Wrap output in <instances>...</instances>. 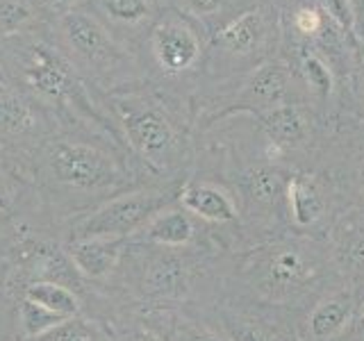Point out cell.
<instances>
[{
    "mask_svg": "<svg viewBox=\"0 0 364 341\" xmlns=\"http://www.w3.org/2000/svg\"><path fill=\"white\" fill-rule=\"evenodd\" d=\"M0 50L9 77L21 87L23 94H30L43 105L75 107L80 114L100 119L73 62L55 41L28 30L3 39Z\"/></svg>",
    "mask_w": 364,
    "mask_h": 341,
    "instance_id": "cell-1",
    "label": "cell"
},
{
    "mask_svg": "<svg viewBox=\"0 0 364 341\" xmlns=\"http://www.w3.org/2000/svg\"><path fill=\"white\" fill-rule=\"evenodd\" d=\"M326 269L328 261L316 244L284 239L250 250L244 257L242 276L259 298L287 305L318 289Z\"/></svg>",
    "mask_w": 364,
    "mask_h": 341,
    "instance_id": "cell-2",
    "label": "cell"
},
{
    "mask_svg": "<svg viewBox=\"0 0 364 341\" xmlns=\"http://www.w3.org/2000/svg\"><path fill=\"white\" fill-rule=\"evenodd\" d=\"M117 112L130 148L148 166L166 170L180 153V139L166 114L157 102L146 98H119Z\"/></svg>",
    "mask_w": 364,
    "mask_h": 341,
    "instance_id": "cell-3",
    "label": "cell"
},
{
    "mask_svg": "<svg viewBox=\"0 0 364 341\" xmlns=\"http://www.w3.org/2000/svg\"><path fill=\"white\" fill-rule=\"evenodd\" d=\"M55 43L73 62L75 68H94L96 73H107L117 68L125 53L119 48L109 30L82 9L60 11L55 18Z\"/></svg>",
    "mask_w": 364,
    "mask_h": 341,
    "instance_id": "cell-4",
    "label": "cell"
},
{
    "mask_svg": "<svg viewBox=\"0 0 364 341\" xmlns=\"http://www.w3.org/2000/svg\"><path fill=\"white\" fill-rule=\"evenodd\" d=\"M176 189L166 191H134L125 196L112 198L107 205L85 219L75 227V239H125L134 232L144 230L155 216L168 207L178 198Z\"/></svg>",
    "mask_w": 364,
    "mask_h": 341,
    "instance_id": "cell-5",
    "label": "cell"
},
{
    "mask_svg": "<svg viewBox=\"0 0 364 341\" xmlns=\"http://www.w3.org/2000/svg\"><path fill=\"white\" fill-rule=\"evenodd\" d=\"M46 159L50 175L71 189L98 191L121 182L119 164L98 146L85 141H57Z\"/></svg>",
    "mask_w": 364,
    "mask_h": 341,
    "instance_id": "cell-6",
    "label": "cell"
},
{
    "mask_svg": "<svg viewBox=\"0 0 364 341\" xmlns=\"http://www.w3.org/2000/svg\"><path fill=\"white\" fill-rule=\"evenodd\" d=\"M151 53L162 71L176 75L196 64L200 41L182 18L166 16L151 30Z\"/></svg>",
    "mask_w": 364,
    "mask_h": 341,
    "instance_id": "cell-7",
    "label": "cell"
},
{
    "mask_svg": "<svg viewBox=\"0 0 364 341\" xmlns=\"http://www.w3.org/2000/svg\"><path fill=\"white\" fill-rule=\"evenodd\" d=\"M141 289L151 298H185L189 293V269L178 255L162 250L146 261Z\"/></svg>",
    "mask_w": 364,
    "mask_h": 341,
    "instance_id": "cell-8",
    "label": "cell"
},
{
    "mask_svg": "<svg viewBox=\"0 0 364 341\" xmlns=\"http://www.w3.org/2000/svg\"><path fill=\"white\" fill-rule=\"evenodd\" d=\"M358 298L353 291H337L328 298L314 305V310L307 316V339L312 341H330L339 337L353 323V316L358 310Z\"/></svg>",
    "mask_w": 364,
    "mask_h": 341,
    "instance_id": "cell-9",
    "label": "cell"
},
{
    "mask_svg": "<svg viewBox=\"0 0 364 341\" xmlns=\"http://www.w3.org/2000/svg\"><path fill=\"white\" fill-rule=\"evenodd\" d=\"M289 94V73L282 64H264L259 66L255 75L248 80L242 94V105L257 114L284 105Z\"/></svg>",
    "mask_w": 364,
    "mask_h": 341,
    "instance_id": "cell-10",
    "label": "cell"
},
{
    "mask_svg": "<svg viewBox=\"0 0 364 341\" xmlns=\"http://www.w3.org/2000/svg\"><path fill=\"white\" fill-rule=\"evenodd\" d=\"M125 239H75L68 246V257L80 276L102 278L117 266Z\"/></svg>",
    "mask_w": 364,
    "mask_h": 341,
    "instance_id": "cell-11",
    "label": "cell"
},
{
    "mask_svg": "<svg viewBox=\"0 0 364 341\" xmlns=\"http://www.w3.org/2000/svg\"><path fill=\"white\" fill-rule=\"evenodd\" d=\"M333 264L348 280H364V221L341 219L333 234Z\"/></svg>",
    "mask_w": 364,
    "mask_h": 341,
    "instance_id": "cell-12",
    "label": "cell"
},
{
    "mask_svg": "<svg viewBox=\"0 0 364 341\" xmlns=\"http://www.w3.org/2000/svg\"><path fill=\"white\" fill-rule=\"evenodd\" d=\"M182 210L212 223H230L237 219V205L228 193L214 185H187L178 193Z\"/></svg>",
    "mask_w": 364,
    "mask_h": 341,
    "instance_id": "cell-13",
    "label": "cell"
},
{
    "mask_svg": "<svg viewBox=\"0 0 364 341\" xmlns=\"http://www.w3.org/2000/svg\"><path fill=\"white\" fill-rule=\"evenodd\" d=\"M39 130V112L14 85L0 80V134L30 136Z\"/></svg>",
    "mask_w": 364,
    "mask_h": 341,
    "instance_id": "cell-14",
    "label": "cell"
},
{
    "mask_svg": "<svg viewBox=\"0 0 364 341\" xmlns=\"http://www.w3.org/2000/svg\"><path fill=\"white\" fill-rule=\"evenodd\" d=\"M228 341H296L291 330L264 314L235 312L223 316Z\"/></svg>",
    "mask_w": 364,
    "mask_h": 341,
    "instance_id": "cell-15",
    "label": "cell"
},
{
    "mask_svg": "<svg viewBox=\"0 0 364 341\" xmlns=\"http://www.w3.org/2000/svg\"><path fill=\"white\" fill-rule=\"evenodd\" d=\"M287 187L289 180L284 178L282 170L273 166H253L242 178V189L246 198L257 207L267 210H278L287 200Z\"/></svg>",
    "mask_w": 364,
    "mask_h": 341,
    "instance_id": "cell-16",
    "label": "cell"
},
{
    "mask_svg": "<svg viewBox=\"0 0 364 341\" xmlns=\"http://www.w3.org/2000/svg\"><path fill=\"white\" fill-rule=\"evenodd\" d=\"M287 210L299 227H312L323 219L326 200L312 175H296L287 187Z\"/></svg>",
    "mask_w": 364,
    "mask_h": 341,
    "instance_id": "cell-17",
    "label": "cell"
},
{
    "mask_svg": "<svg viewBox=\"0 0 364 341\" xmlns=\"http://www.w3.org/2000/svg\"><path fill=\"white\" fill-rule=\"evenodd\" d=\"M264 37V23H262L259 11L250 9L246 14L237 16L228 26H223L219 32L214 34L212 43L228 53H239L246 55L257 48V43Z\"/></svg>",
    "mask_w": 364,
    "mask_h": 341,
    "instance_id": "cell-18",
    "label": "cell"
},
{
    "mask_svg": "<svg viewBox=\"0 0 364 341\" xmlns=\"http://www.w3.org/2000/svg\"><path fill=\"white\" fill-rule=\"evenodd\" d=\"M262 128L267 130L269 139L278 146H289V144H299L305 139L307 134V121L301 114V109L296 105H278L273 109H267L257 114Z\"/></svg>",
    "mask_w": 364,
    "mask_h": 341,
    "instance_id": "cell-19",
    "label": "cell"
},
{
    "mask_svg": "<svg viewBox=\"0 0 364 341\" xmlns=\"http://www.w3.org/2000/svg\"><path fill=\"white\" fill-rule=\"evenodd\" d=\"M141 232L146 242L157 244L162 248H176L191 242L193 225L182 210H162Z\"/></svg>",
    "mask_w": 364,
    "mask_h": 341,
    "instance_id": "cell-20",
    "label": "cell"
},
{
    "mask_svg": "<svg viewBox=\"0 0 364 341\" xmlns=\"http://www.w3.org/2000/svg\"><path fill=\"white\" fill-rule=\"evenodd\" d=\"M23 301L41 307V310L50 312L53 316L62 318V321H68V318L77 316L80 312L77 296L68 287H64V284L48 282V280H39L30 284L26 289V296H23Z\"/></svg>",
    "mask_w": 364,
    "mask_h": 341,
    "instance_id": "cell-21",
    "label": "cell"
},
{
    "mask_svg": "<svg viewBox=\"0 0 364 341\" xmlns=\"http://www.w3.org/2000/svg\"><path fill=\"white\" fill-rule=\"evenodd\" d=\"M37 18L26 0H0V37H14L28 32V26Z\"/></svg>",
    "mask_w": 364,
    "mask_h": 341,
    "instance_id": "cell-22",
    "label": "cell"
},
{
    "mask_svg": "<svg viewBox=\"0 0 364 341\" xmlns=\"http://www.w3.org/2000/svg\"><path fill=\"white\" fill-rule=\"evenodd\" d=\"M37 341H100V332L96 330V325H91L85 318H68V321H62L53 325L50 330H46L43 335L34 337Z\"/></svg>",
    "mask_w": 364,
    "mask_h": 341,
    "instance_id": "cell-23",
    "label": "cell"
},
{
    "mask_svg": "<svg viewBox=\"0 0 364 341\" xmlns=\"http://www.w3.org/2000/svg\"><path fill=\"white\" fill-rule=\"evenodd\" d=\"M98 5L119 26H134L148 16V0H98Z\"/></svg>",
    "mask_w": 364,
    "mask_h": 341,
    "instance_id": "cell-24",
    "label": "cell"
},
{
    "mask_svg": "<svg viewBox=\"0 0 364 341\" xmlns=\"http://www.w3.org/2000/svg\"><path fill=\"white\" fill-rule=\"evenodd\" d=\"M301 71L305 75L307 87H310L316 96H321V98L330 96V91H333V73H330V68L326 66L321 57L305 55L301 62Z\"/></svg>",
    "mask_w": 364,
    "mask_h": 341,
    "instance_id": "cell-25",
    "label": "cell"
},
{
    "mask_svg": "<svg viewBox=\"0 0 364 341\" xmlns=\"http://www.w3.org/2000/svg\"><path fill=\"white\" fill-rule=\"evenodd\" d=\"M176 341H228V339L214 335L208 328H198L189 321H180L176 330Z\"/></svg>",
    "mask_w": 364,
    "mask_h": 341,
    "instance_id": "cell-26",
    "label": "cell"
},
{
    "mask_svg": "<svg viewBox=\"0 0 364 341\" xmlns=\"http://www.w3.org/2000/svg\"><path fill=\"white\" fill-rule=\"evenodd\" d=\"M323 5L328 9V14L333 16L341 28H353V7H350V0H323Z\"/></svg>",
    "mask_w": 364,
    "mask_h": 341,
    "instance_id": "cell-27",
    "label": "cell"
},
{
    "mask_svg": "<svg viewBox=\"0 0 364 341\" xmlns=\"http://www.w3.org/2000/svg\"><path fill=\"white\" fill-rule=\"evenodd\" d=\"M191 16H212L221 9L223 0H176Z\"/></svg>",
    "mask_w": 364,
    "mask_h": 341,
    "instance_id": "cell-28",
    "label": "cell"
},
{
    "mask_svg": "<svg viewBox=\"0 0 364 341\" xmlns=\"http://www.w3.org/2000/svg\"><path fill=\"white\" fill-rule=\"evenodd\" d=\"M296 26L305 34H314L316 30H321V16L312 9H301L299 16H296Z\"/></svg>",
    "mask_w": 364,
    "mask_h": 341,
    "instance_id": "cell-29",
    "label": "cell"
},
{
    "mask_svg": "<svg viewBox=\"0 0 364 341\" xmlns=\"http://www.w3.org/2000/svg\"><path fill=\"white\" fill-rule=\"evenodd\" d=\"M123 341H162V339L148 328H132L128 330V335L123 337Z\"/></svg>",
    "mask_w": 364,
    "mask_h": 341,
    "instance_id": "cell-30",
    "label": "cell"
},
{
    "mask_svg": "<svg viewBox=\"0 0 364 341\" xmlns=\"http://www.w3.org/2000/svg\"><path fill=\"white\" fill-rule=\"evenodd\" d=\"M353 328L358 330L360 335H364V298L358 303V310H355V316H353Z\"/></svg>",
    "mask_w": 364,
    "mask_h": 341,
    "instance_id": "cell-31",
    "label": "cell"
},
{
    "mask_svg": "<svg viewBox=\"0 0 364 341\" xmlns=\"http://www.w3.org/2000/svg\"><path fill=\"white\" fill-rule=\"evenodd\" d=\"M48 3L53 5V7H60L62 11H68V9H75L82 0H48Z\"/></svg>",
    "mask_w": 364,
    "mask_h": 341,
    "instance_id": "cell-32",
    "label": "cell"
},
{
    "mask_svg": "<svg viewBox=\"0 0 364 341\" xmlns=\"http://www.w3.org/2000/svg\"><path fill=\"white\" fill-rule=\"evenodd\" d=\"M350 7H353V16L364 18V0H350Z\"/></svg>",
    "mask_w": 364,
    "mask_h": 341,
    "instance_id": "cell-33",
    "label": "cell"
},
{
    "mask_svg": "<svg viewBox=\"0 0 364 341\" xmlns=\"http://www.w3.org/2000/svg\"><path fill=\"white\" fill-rule=\"evenodd\" d=\"M7 207V200H5V191L3 187H0V210H5Z\"/></svg>",
    "mask_w": 364,
    "mask_h": 341,
    "instance_id": "cell-34",
    "label": "cell"
},
{
    "mask_svg": "<svg viewBox=\"0 0 364 341\" xmlns=\"http://www.w3.org/2000/svg\"><path fill=\"white\" fill-rule=\"evenodd\" d=\"M362 341H364V339H362Z\"/></svg>",
    "mask_w": 364,
    "mask_h": 341,
    "instance_id": "cell-35",
    "label": "cell"
}]
</instances>
